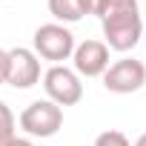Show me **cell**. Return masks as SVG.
Returning a JSON list of instances; mask_svg holds the SVG:
<instances>
[{
  "mask_svg": "<svg viewBox=\"0 0 146 146\" xmlns=\"http://www.w3.org/2000/svg\"><path fill=\"white\" fill-rule=\"evenodd\" d=\"M9 146H35V140H32V137H20V135H17Z\"/></svg>",
  "mask_w": 146,
  "mask_h": 146,
  "instance_id": "4fadbf2b",
  "label": "cell"
},
{
  "mask_svg": "<svg viewBox=\"0 0 146 146\" xmlns=\"http://www.w3.org/2000/svg\"><path fill=\"white\" fill-rule=\"evenodd\" d=\"M43 89H46V100L57 103L60 109L63 106H75L83 100V83L78 78L75 69L69 66H49L43 72Z\"/></svg>",
  "mask_w": 146,
  "mask_h": 146,
  "instance_id": "277c9868",
  "label": "cell"
},
{
  "mask_svg": "<svg viewBox=\"0 0 146 146\" xmlns=\"http://www.w3.org/2000/svg\"><path fill=\"white\" fill-rule=\"evenodd\" d=\"M132 146H146V132H143V135H140V137H137V140H135Z\"/></svg>",
  "mask_w": 146,
  "mask_h": 146,
  "instance_id": "5bb4252c",
  "label": "cell"
},
{
  "mask_svg": "<svg viewBox=\"0 0 146 146\" xmlns=\"http://www.w3.org/2000/svg\"><path fill=\"white\" fill-rule=\"evenodd\" d=\"M78 3H80V12L83 15H100V9H103V0H78Z\"/></svg>",
  "mask_w": 146,
  "mask_h": 146,
  "instance_id": "8fae6325",
  "label": "cell"
},
{
  "mask_svg": "<svg viewBox=\"0 0 146 146\" xmlns=\"http://www.w3.org/2000/svg\"><path fill=\"white\" fill-rule=\"evenodd\" d=\"M17 123H20V129L26 132V137H40V140H46V137H54L60 129H63V109L57 106V103H52V100H32L23 112H20V117H17Z\"/></svg>",
  "mask_w": 146,
  "mask_h": 146,
  "instance_id": "3957f363",
  "label": "cell"
},
{
  "mask_svg": "<svg viewBox=\"0 0 146 146\" xmlns=\"http://www.w3.org/2000/svg\"><path fill=\"white\" fill-rule=\"evenodd\" d=\"M49 12H52L54 23H63V26L83 20V12H80L78 0H49Z\"/></svg>",
  "mask_w": 146,
  "mask_h": 146,
  "instance_id": "ba28073f",
  "label": "cell"
},
{
  "mask_svg": "<svg viewBox=\"0 0 146 146\" xmlns=\"http://www.w3.org/2000/svg\"><path fill=\"white\" fill-rule=\"evenodd\" d=\"M75 46H78L75 35L63 23H43V26L35 29V37H32V52L37 57L49 60L52 66H60L63 60H72Z\"/></svg>",
  "mask_w": 146,
  "mask_h": 146,
  "instance_id": "7a4b0ae2",
  "label": "cell"
},
{
  "mask_svg": "<svg viewBox=\"0 0 146 146\" xmlns=\"http://www.w3.org/2000/svg\"><path fill=\"white\" fill-rule=\"evenodd\" d=\"M103 86L112 95L140 92L146 86V63L135 60V57H120V60L109 63V69L103 72Z\"/></svg>",
  "mask_w": 146,
  "mask_h": 146,
  "instance_id": "5b68a950",
  "label": "cell"
},
{
  "mask_svg": "<svg viewBox=\"0 0 146 146\" xmlns=\"http://www.w3.org/2000/svg\"><path fill=\"white\" fill-rule=\"evenodd\" d=\"M17 137V117L15 112L0 100V146H9Z\"/></svg>",
  "mask_w": 146,
  "mask_h": 146,
  "instance_id": "9c48e42d",
  "label": "cell"
},
{
  "mask_svg": "<svg viewBox=\"0 0 146 146\" xmlns=\"http://www.w3.org/2000/svg\"><path fill=\"white\" fill-rule=\"evenodd\" d=\"M6 75H9V49H0V86L6 83Z\"/></svg>",
  "mask_w": 146,
  "mask_h": 146,
  "instance_id": "7c38bea8",
  "label": "cell"
},
{
  "mask_svg": "<svg viewBox=\"0 0 146 146\" xmlns=\"http://www.w3.org/2000/svg\"><path fill=\"white\" fill-rule=\"evenodd\" d=\"M95 146H132V143L120 129H106V132H100L95 137Z\"/></svg>",
  "mask_w": 146,
  "mask_h": 146,
  "instance_id": "30bf717a",
  "label": "cell"
},
{
  "mask_svg": "<svg viewBox=\"0 0 146 146\" xmlns=\"http://www.w3.org/2000/svg\"><path fill=\"white\" fill-rule=\"evenodd\" d=\"M103 43L109 52H132L143 37V17L137 0H103L100 9Z\"/></svg>",
  "mask_w": 146,
  "mask_h": 146,
  "instance_id": "6da1fadb",
  "label": "cell"
},
{
  "mask_svg": "<svg viewBox=\"0 0 146 146\" xmlns=\"http://www.w3.org/2000/svg\"><path fill=\"white\" fill-rule=\"evenodd\" d=\"M72 69L78 78H103L109 69V46L103 40H83L72 52Z\"/></svg>",
  "mask_w": 146,
  "mask_h": 146,
  "instance_id": "52a82bcc",
  "label": "cell"
},
{
  "mask_svg": "<svg viewBox=\"0 0 146 146\" xmlns=\"http://www.w3.org/2000/svg\"><path fill=\"white\" fill-rule=\"evenodd\" d=\"M6 83L15 89H32L40 83V57L26 49V46H15L9 49V75Z\"/></svg>",
  "mask_w": 146,
  "mask_h": 146,
  "instance_id": "8992f818",
  "label": "cell"
}]
</instances>
